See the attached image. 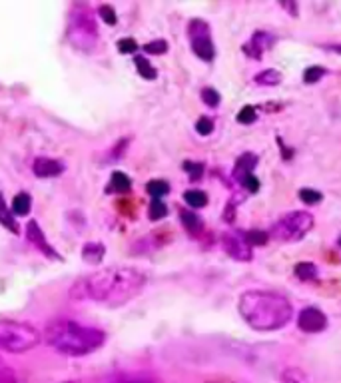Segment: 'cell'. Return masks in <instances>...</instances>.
<instances>
[{
    "instance_id": "3957f363",
    "label": "cell",
    "mask_w": 341,
    "mask_h": 383,
    "mask_svg": "<svg viewBox=\"0 0 341 383\" xmlns=\"http://www.w3.org/2000/svg\"><path fill=\"white\" fill-rule=\"evenodd\" d=\"M44 342L62 355L82 358L100 349L106 342V333L98 327L82 326L74 320L60 318V320H52L46 326Z\"/></svg>"
},
{
    "instance_id": "f1b7e54d",
    "label": "cell",
    "mask_w": 341,
    "mask_h": 383,
    "mask_svg": "<svg viewBox=\"0 0 341 383\" xmlns=\"http://www.w3.org/2000/svg\"><path fill=\"white\" fill-rule=\"evenodd\" d=\"M300 200L307 206H313V204H320L322 202V192L313 190V188H302L300 190Z\"/></svg>"
},
{
    "instance_id": "4fadbf2b",
    "label": "cell",
    "mask_w": 341,
    "mask_h": 383,
    "mask_svg": "<svg viewBox=\"0 0 341 383\" xmlns=\"http://www.w3.org/2000/svg\"><path fill=\"white\" fill-rule=\"evenodd\" d=\"M104 256H106V248L102 242H88L82 248V260L90 266H98L104 260Z\"/></svg>"
},
{
    "instance_id": "7402d4cb",
    "label": "cell",
    "mask_w": 341,
    "mask_h": 383,
    "mask_svg": "<svg viewBox=\"0 0 341 383\" xmlns=\"http://www.w3.org/2000/svg\"><path fill=\"white\" fill-rule=\"evenodd\" d=\"M296 276L303 280V282H311V280H318V268L311 264V262H300L296 266Z\"/></svg>"
},
{
    "instance_id": "9a60e30c",
    "label": "cell",
    "mask_w": 341,
    "mask_h": 383,
    "mask_svg": "<svg viewBox=\"0 0 341 383\" xmlns=\"http://www.w3.org/2000/svg\"><path fill=\"white\" fill-rule=\"evenodd\" d=\"M0 224L10 231V234H19V224L14 220V214L6 206V202H4L2 196H0Z\"/></svg>"
},
{
    "instance_id": "44dd1931",
    "label": "cell",
    "mask_w": 341,
    "mask_h": 383,
    "mask_svg": "<svg viewBox=\"0 0 341 383\" xmlns=\"http://www.w3.org/2000/svg\"><path fill=\"white\" fill-rule=\"evenodd\" d=\"M12 214L14 216H26L28 211H30V196L28 194H17L14 196V200H12Z\"/></svg>"
},
{
    "instance_id": "74e56055",
    "label": "cell",
    "mask_w": 341,
    "mask_h": 383,
    "mask_svg": "<svg viewBox=\"0 0 341 383\" xmlns=\"http://www.w3.org/2000/svg\"><path fill=\"white\" fill-rule=\"evenodd\" d=\"M327 50H331V52H338V54H341V44H331V46H327Z\"/></svg>"
},
{
    "instance_id": "8fae6325",
    "label": "cell",
    "mask_w": 341,
    "mask_h": 383,
    "mask_svg": "<svg viewBox=\"0 0 341 383\" xmlns=\"http://www.w3.org/2000/svg\"><path fill=\"white\" fill-rule=\"evenodd\" d=\"M32 172L37 174L38 178H56L64 172V164L58 162L54 158H44L40 156L32 164Z\"/></svg>"
},
{
    "instance_id": "52a82bcc",
    "label": "cell",
    "mask_w": 341,
    "mask_h": 383,
    "mask_svg": "<svg viewBox=\"0 0 341 383\" xmlns=\"http://www.w3.org/2000/svg\"><path fill=\"white\" fill-rule=\"evenodd\" d=\"M188 34L189 42H192V50L194 54L206 62H211L216 56V48H214V42L209 37V26L208 22L196 19L192 20L188 24Z\"/></svg>"
},
{
    "instance_id": "9c48e42d",
    "label": "cell",
    "mask_w": 341,
    "mask_h": 383,
    "mask_svg": "<svg viewBox=\"0 0 341 383\" xmlns=\"http://www.w3.org/2000/svg\"><path fill=\"white\" fill-rule=\"evenodd\" d=\"M222 246L226 249L227 256H231L234 260L240 262H249L251 260V248L244 238H240L238 234H224L222 238Z\"/></svg>"
},
{
    "instance_id": "30bf717a",
    "label": "cell",
    "mask_w": 341,
    "mask_h": 383,
    "mask_svg": "<svg viewBox=\"0 0 341 383\" xmlns=\"http://www.w3.org/2000/svg\"><path fill=\"white\" fill-rule=\"evenodd\" d=\"M26 238H28V242L34 246L37 249H40L46 258H52V260H62L60 256H58V251L50 244H48V240H46V236H44V231L42 228L38 226L37 220H32V222H28L26 224Z\"/></svg>"
},
{
    "instance_id": "603a6c76",
    "label": "cell",
    "mask_w": 341,
    "mask_h": 383,
    "mask_svg": "<svg viewBox=\"0 0 341 383\" xmlns=\"http://www.w3.org/2000/svg\"><path fill=\"white\" fill-rule=\"evenodd\" d=\"M280 383H309L307 382V375L303 373L300 367H287L282 373V380Z\"/></svg>"
},
{
    "instance_id": "4316f807",
    "label": "cell",
    "mask_w": 341,
    "mask_h": 383,
    "mask_svg": "<svg viewBox=\"0 0 341 383\" xmlns=\"http://www.w3.org/2000/svg\"><path fill=\"white\" fill-rule=\"evenodd\" d=\"M267 238H269V234H265L262 230H249L244 236V240L249 246H264V244H267Z\"/></svg>"
},
{
    "instance_id": "ffe728a7",
    "label": "cell",
    "mask_w": 341,
    "mask_h": 383,
    "mask_svg": "<svg viewBox=\"0 0 341 383\" xmlns=\"http://www.w3.org/2000/svg\"><path fill=\"white\" fill-rule=\"evenodd\" d=\"M184 202L189 208H204L208 204V196L202 190H188L184 194Z\"/></svg>"
},
{
    "instance_id": "ba28073f",
    "label": "cell",
    "mask_w": 341,
    "mask_h": 383,
    "mask_svg": "<svg viewBox=\"0 0 341 383\" xmlns=\"http://www.w3.org/2000/svg\"><path fill=\"white\" fill-rule=\"evenodd\" d=\"M298 326L305 333H318L327 327V318L318 307H305L298 315Z\"/></svg>"
},
{
    "instance_id": "83f0119b",
    "label": "cell",
    "mask_w": 341,
    "mask_h": 383,
    "mask_svg": "<svg viewBox=\"0 0 341 383\" xmlns=\"http://www.w3.org/2000/svg\"><path fill=\"white\" fill-rule=\"evenodd\" d=\"M168 42L166 40H152V42H148V44H144V52L146 54H166L168 52Z\"/></svg>"
},
{
    "instance_id": "5bb4252c",
    "label": "cell",
    "mask_w": 341,
    "mask_h": 383,
    "mask_svg": "<svg viewBox=\"0 0 341 383\" xmlns=\"http://www.w3.org/2000/svg\"><path fill=\"white\" fill-rule=\"evenodd\" d=\"M256 164H258V158H256L254 154H244V156H240L238 162H236V168H234L236 180L242 182V178H246L247 174H251V170L256 168Z\"/></svg>"
},
{
    "instance_id": "484cf974",
    "label": "cell",
    "mask_w": 341,
    "mask_h": 383,
    "mask_svg": "<svg viewBox=\"0 0 341 383\" xmlns=\"http://www.w3.org/2000/svg\"><path fill=\"white\" fill-rule=\"evenodd\" d=\"M325 74H327V70H325L323 66H309V68L303 72V82H305V84H316V82H320Z\"/></svg>"
},
{
    "instance_id": "5b68a950",
    "label": "cell",
    "mask_w": 341,
    "mask_h": 383,
    "mask_svg": "<svg viewBox=\"0 0 341 383\" xmlns=\"http://www.w3.org/2000/svg\"><path fill=\"white\" fill-rule=\"evenodd\" d=\"M313 228V218L307 211H289L284 218H280L273 226L269 236L278 242H300L307 231Z\"/></svg>"
},
{
    "instance_id": "7c38bea8",
    "label": "cell",
    "mask_w": 341,
    "mask_h": 383,
    "mask_svg": "<svg viewBox=\"0 0 341 383\" xmlns=\"http://www.w3.org/2000/svg\"><path fill=\"white\" fill-rule=\"evenodd\" d=\"M271 42H273V39H271L267 32H256V34L251 37V40H249V44L244 46V52L249 54L251 58H260L265 50L269 48Z\"/></svg>"
},
{
    "instance_id": "2e32d148",
    "label": "cell",
    "mask_w": 341,
    "mask_h": 383,
    "mask_svg": "<svg viewBox=\"0 0 341 383\" xmlns=\"http://www.w3.org/2000/svg\"><path fill=\"white\" fill-rule=\"evenodd\" d=\"M132 188V180H130V176L124 172H114L112 174V180H110V186H108V190L110 192H116V194H124V192H128Z\"/></svg>"
},
{
    "instance_id": "1f68e13d",
    "label": "cell",
    "mask_w": 341,
    "mask_h": 383,
    "mask_svg": "<svg viewBox=\"0 0 341 383\" xmlns=\"http://www.w3.org/2000/svg\"><path fill=\"white\" fill-rule=\"evenodd\" d=\"M196 132L200 136H209L214 132V122L208 116H202L198 122H196Z\"/></svg>"
},
{
    "instance_id": "e575fe53",
    "label": "cell",
    "mask_w": 341,
    "mask_h": 383,
    "mask_svg": "<svg viewBox=\"0 0 341 383\" xmlns=\"http://www.w3.org/2000/svg\"><path fill=\"white\" fill-rule=\"evenodd\" d=\"M256 120V108L254 106H244L238 114V122L240 124H251Z\"/></svg>"
},
{
    "instance_id": "836d02e7",
    "label": "cell",
    "mask_w": 341,
    "mask_h": 383,
    "mask_svg": "<svg viewBox=\"0 0 341 383\" xmlns=\"http://www.w3.org/2000/svg\"><path fill=\"white\" fill-rule=\"evenodd\" d=\"M184 170L189 174V180H200L204 174V166L198 162H184Z\"/></svg>"
},
{
    "instance_id": "277c9868",
    "label": "cell",
    "mask_w": 341,
    "mask_h": 383,
    "mask_svg": "<svg viewBox=\"0 0 341 383\" xmlns=\"http://www.w3.org/2000/svg\"><path fill=\"white\" fill-rule=\"evenodd\" d=\"M42 340L37 327L19 320H0V349L8 353H24L34 349Z\"/></svg>"
},
{
    "instance_id": "cb8c5ba5",
    "label": "cell",
    "mask_w": 341,
    "mask_h": 383,
    "mask_svg": "<svg viewBox=\"0 0 341 383\" xmlns=\"http://www.w3.org/2000/svg\"><path fill=\"white\" fill-rule=\"evenodd\" d=\"M182 222H184V228L189 231V234H198V231H202V220L194 214V211H188L184 210L182 214Z\"/></svg>"
},
{
    "instance_id": "ac0fdd59",
    "label": "cell",
    "mask_w": 341,
    "mask_h": 383,
    "mask_svg": "<svg viewBox=\"0 0 341 383\" xmlns=\"http://www.w3.org/2000/svg\"><path fill=\"white\" fill-rule=\"evenodd\" d=\"M146 192L150 194L152 200H162L164 196L170 194V184L166 180H150L146 186Z\"/></svg>"
},
{
    "instance_id": "d6a6232c",
    "label": "cell",
    "mask_w": 341,
    "mask_h": 383,
    "mask_svg": "<svg viewBox=\"0 0 341 383\" xmlns=\"http://www.w3.org/2000/svg\"><path fill=\"white\" fill-rule=\"evenodd\" d=\"M138 48H140V46H138V42L134 39L118 40V50H120V54H136Z\"/></svg>"
},
{
    "instance_id": "e0dca14e",
    "label": "cell",
    "mask_w": 341,
    "mask_h": 383,
    "mask_svg": "<svg viewBox=\"0 0 341 383\" xmlns=\"http://www.w3.org/2000/svg\"><path fill=\"white\" fill-rule=\"evenodd\" d=\"M134 64H136V70L138 74L144 78V80H156L158 78V70L150 64V60L144 56L134 58Z\"/></svg>"
},
{
    "instance_id": "8992f818",
    "label": "cell",
    "mask_w": 341,
    "mask_h": 383,
    "mask_svg": "<svg viewBox=\"0 0 341 383\" xmlns=\"http://www.w3.org/2000/svg\"><path fill=\"white\" fill-rule=\"evenodd\" d=\"M68 40L82 52L98 50V26L90 12L80 10V14H72L68 24Z\"/></svg>"
},
{
    "instance_id": "d590c367",
    "label": "cell",
    "mask_w": 341,
    "mask_h": 383,
    "mask_svg": "<svg viewBox=\"0 0 341 383\" xmlns=\"http://www.w3.org/2000/svg\"><path fill=\"white\" fill-rule=\"evenodd\" d=\"M0 383H17V375L2 360H0Z\"/></svg>"
},
{
    "instance_id": "f35d334b",
    "label": "cell",
    "mask_w": 341,
    "mask_h": 383,
    "mask_svg": "<svg viewBox=\"0 0 341 383\" xmlns=\"http://www.w3.org/2000/svg\"><path fill=\"white\" fill-rule=\"evenodd\" d=\"M340 246H341V238H340Z\"/></svg>"
},
{
    "instance_id": "8d00e7d4",
    "label": "cell",
    "mask_w": 341,
    "mask_h": 383,
    "mask_svg": "<svg viewBox=\"0 0 341 383\" xmlns=\"http://www.w3.org/2000/svg\"><path fill=\"white\" fill-rule=\"evenodd\" d=\"M242 184H244V188H247V192H251V194L260 192V182H258V178H256L254 174H247L246 178H242Z\"/></svg>"
},
{
    "instance_id": "7a4b0ae2",
    "label": "cell",
    "mask_w": 341,
    "mask_h": 383,
    "mask_svg": "<svg viewBox=\"0 0 341 383\" xmlns=\"http://www.w3.org/2000/svg\"><path fill=\"white\" fill-rule=\"evenodd\" d=\"M238 309L246 324L258 331H276L289 324L291 320V304L284 296L276 291H262V289H249L242 293Z\"/></svg>"
},
{
    "instance_id": "f546056e",
    "label": "cell",
    "mask_w": 341,
    "mask_h": 383,
    "mask_svg": "<svg viewBox=\"0 0 341 383\" xmlns=\"http://www.w3.org/2000/svg\"><path fill=\"white\" fill-rule=\"evenodd\" d=\"M98 14H100V19L104 20L106 24H110V26H114V24L118 22L116 10H114L110 4H100V6H98Z\"/></svg>"
},
{
    "instance_id": "6da1fadb",
    "label": "cell",
    "mask_w": 341,
    "mask_h": 383,
    "mask_svg": "<svg viewBox=\"0 0 341 383\" xmlns=\"http://www.w3.org/2000/svg\"><path fill=\"white\" fill-rule=\"evenodd\" d=\"M148 284V273L132 266H116L78 278L70 287V298L120 307L134 300Z\"/></svg>"
},
{
    "instance_id": "4dcf8cb0",
    "label": "cell",
    "mask_w": 341,
    "mask_h": 383,
    "mask_svg": "<svg viewBox=\"0 0 341 383\" xmlns=\"http://www.w3.org/2000/svg\"><path fill=\"white\" fill-rule=\"evenodd\" d=\"M202 100H204V104H208L209 108H216V106H220V92L216 88H204Z\"/></svg>"
},
{
    "instance_id": "d6986e66",
    "label": "cell",
    "mask_w": 341,
    "mask_h": 383,
    "mask_svg": "<svg viewBox=\"0 0 341 383\" xmlns=\"http://www.w3.org/2000/svg\"><path fill=\"white\" fill-rule=\"evenodd\" d=\"M254 80H256L258 86H278L282 82V74L278 70H273V68H267L264 72L256 74Z\"/></svg>"
},
{
    "instance_id": "d4e9b609",
    "label": "cell",
    "mask_w": 341,
    "mask_h": 383,
    "mask_svg": "<svg viewBox=\"0 0 341 383\" xmlns=\"http://www.w3.org/2000/svg\"><path fill=\"white\" fill-rule=\"evenodd\" d=\"M166 216H168V206L162 200H152L150 208H148V218L154 220V222H158V220H162Z\"/></svg>"
}]
</instances>
